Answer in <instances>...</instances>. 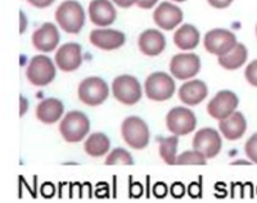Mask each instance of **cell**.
<instances>
[{
	"label": "cell",
	"mask_w": 257,
	"mask_h": 203,
	"mask_svg": "<svg viewBox=\"0 0 257 203\" xmlns=\"http://www.w3.org/2000/svg\"><path fill=\"white\" fill-rule=\"evenodd\" d=\"M109 147H111V142L102 133L91 134L84 144L85 152L91 157L104 156L109 151Z\"/></svg>",
	"instance_id": "24"
},
{
	"label": "cell",
	"mask_w": 257,
	"mask_h": 203,
	"mask_svg": "<svg viewBox=\"0 0 257 203\" xmlns=\"http://www.w3.org/2000/svg\"><path fill=\"white\" fill-rule=\"evenodd\" d=\"M90 43L103 50L118 49L125 44V35L121 31L112 29H96L90 32Z\"/></svg>",
	"instance_id": "14"
},
{
	"label": "cell",
	"mask_w": 257,
	"mask_h": 203,
	"mask_svg": "<svg viewBox=\"0 0 257 203\" xmlns=\"http://www.w3.org/2000/svg\"><path fill=\"white\" fill-rule=\"evenodd\" d=\"M57 24L68 34H79L85 25V11L76 0H66L56 11Z\"/></svg>",
	"instance_id": "1"
},
{
	"label": "cell",
	"mask_w": 257,
	"mask_h": 203,
	"mask_svg": "<svg viewBox=\"0 0 257 203\" xmlns=\"http://www.w3.org/2000/svg\"><path fill=\"white\" fill-rule=\"evenodd\" d=\"M174 2H178V3H183V2H187V0H174Z\"/></svg>",
	"instance_id": "41"
},
{
	"label": "cell",
	"mask_w": 257,
	"mask_h": 203,
	"mask_svg": "<svg viewBox=\"0 0 257 203\" xmlns=\"http://www.w3.org/2000/svg\"><path fill=\"white\" fill-rule=\"evenodd\" d=\"M63 103L59 99L48 98L40 102L36 108V117L44 124H54L63 115Z\"/></svg>",
	"instance_id": "21"
},
{
	"label": "cell",
	"mask_w": 257,
	"mask_h": 203,
	"mask_svg": "<svg viewBox=\"0 0 257 203\" xmlns=\"http://www.w3.org/2000/svg\"><path fill=\"white\" fill-rule=\"evenodd\" d=\"M256 35H257V26H256Z\"/></svg>",
	"instance_id": "42"
},
{
	"label": "cell",
	"mask_w": 257,
	"mask_h": 203,
	"mask_svg": "<svg viewBox=\"0 0 257 203\" xmlns=\"http://www.w3.org/2000/svg\"><path fill=\"white\" fill-rule=\"evenodd\" d=\"M112 91L117 100L125 106H134L142 98V86L134 76L122 75L114 78Z\"/></svg>",
	"instance_id": "6"
},
{
	"label": "cell",
	"mask_w": 257,
	"mask_h": 203,
	"mask_svg": "<svg viewBox=\"0 0 257 203\" xmlns=\"http://www.w3.org/2000/svg\"><path fill=\"white\" fill-rule=\"evenodd\" d=\"M203 44L208 53L215 55H222L230 52L235 47L237 38L233 32L228 31V30L215 29L206 34Z\"/></svg>",
	"instance_id": "9"
},
{
	"label": "cell",
	"mask_w": 257,
	"mask_h": 203,
	"mask_svg": "<svg viewBox=\"0 0 257 203\" xmlns=\"http://www.w3.org/2000/svg\"><path fill=\"white\" fill-rule=\"evenodd\" d=\"M248 53L243 44H235V47L226 54L219 55V63L226 70H237L245 63Z\"/></svg>",
	"instance_id": "23"
},
{
	"label": "cell",
	"mask_w": 257,
	"mask_h": 203,
	"mask_svg": "<svg viewBox=\"0 0 257 203\" xmlns=\"http://www.w3.org/2000/svg\"><path fill=\"white\" fill-rule=\"evenodd\" d=\"M153 20L158 27L170 31V30H174L181 24L183 11L175 4L164 2L156 8L155 13H153Z\"/></svg>",
	"instance_id": "13"
},
{
	"label": "cell",
	"mask_w": 257,
	"mask_h": 203,
	"mask_svg": "<svg viewBox=\"0 0 257 203\" xmlns=\"http://www.w3.org/2000/svg\"><path fill=\"white\" fill-rule=\"evenodd\" d=\"M244 76L245 78H247V81H248L252 86L257 87V61L251 62V63L247 66Z\"/></svg>",
	"instance_id": "29"
},
{
	"label": "cell",
	"mask_w": 257,
	"mask_h": 203,
	"mask_svg": "<svg viewBox=\"0 0 257 203\" xmlns=\"http://www.w3.org/2000/svg\"><path fill=\"white\" fill-rule=\"evenodd\" d=\"M240 163H242V165H248V162H245V161H235L233 165H240Z\"/></svg>",
	"instance_id": "40"
},
{
	"label": "cell",
	"mask_w": 257,
	"mask_h": 203,
	"mask_svg": "<svg viewBox=\"0 0 257 203\" xmlns=\"http://www.w3.org/2000/svg\"><path fill=\"white\" fill-rule=\"evenodd\" d=\"M138 45L143 54L155 57L164 52L166 47V39L158 30H147L139 36Z\"/></svg>",
	"instance_id": "18"
},
{
	"label": "cell",
	"mask_w": 257,
	"mask_h": 203,
	"mask_svg": "<svg viewBox=\"0 0 257 203\" xmlns=\"http://www.w3.org/2000/svg\"><path fill=\"white\" fill-rule=\"evenodd\" d=\"M188 193L192 198H201L202 197V188L199 183H192L188 188Z\"/></svg>",
	"instance_id": "32"
},
{
	"label": "cell",
	"mask_w": 257,
	"mask_h": 203,
	"mask_svg": "<svg viewBox=\"0 0 257 203\" xmlns=\"http://www.w3.org/2000/svg\"><path fill=\"white\" fill-rule=\"evenodd\" d=\"M153 191H155V195L157 198H164L166 197L167 193H169V189H167L166 184L164 183H157L153 188Z\"/></svg>",
	"instance_id": "31"
},
{
	"label": "cell",
	"mask_w": 257,
	"mask_h": 203,
	"mask_svg": "<svg viewBox=\"0 0 257 203\" xmlns=\"http://www.w3.org/2000/svg\"><path fill=\"white\" fill-rule=\"evenodd\" d=\"M219 129L228 140H237L243 137L247 129V122L240 112H233L226 119L220 120Z\"/></svg>",
	"instance_id": "20"
},
{
	"label": "cell",
	"mask_w": 257,
	"mask_h": 203,
	"mask_svg": "<svg viewBox=\"0 0 257 203\" xmlns=\"http://www.w3.org/2000/svg\"><path fill=\"white\" fill-rule=\"evenodd\" d=\"M134 163L132 154L122 148H116L105 158V165H130Z\"/></svg>",
	"instance_id": "26"
},
{
	"label": "cell",
	"mask_w": 257,
	"mask_h": 203,
	"mask_svg": "<svg viewBox=\"0 0 257 203\" xmlns=\"http://www.w3.org/2000/svg\"><path fill=\"white\" fill-rule=\"evenodd\" d=\"M27 2L36 8H47L54 3V0H27Z\"/></svg>",
	"instance_id": "34"
},
{
	"label": "cell",
	"mask_w": 257,
	"mask_h": 203,
	"mask_svg": "<svg viewBox=\"0 0 257 203\" xmlns=\"http://www.w3.org/2000/svg\"><path fill=\"white\" fill-rule=\"evenodd\" d=\"M166 125L174 135H187L196 129L197 119L188 108L175 107L167 114Z\"/></svg>",
	"instance_id": "8"
},
{
	"label": "cell",
	"mask_w": 257,
	"mask_h": 203,
	"mask_svg": "<svg viewBox=\"0 0 257 203\" xmlns=\"http://www.w3.org/2000/svg\"><path fill=\"white\" fill-rule=\"evenodd\" d=\"M89 130H90V121L79 111L68 112L59 125L62 137L68 143L81 142L88 135Z\"/></svg>",
	"instance_id": "2"
},
{
	"label": "cell",
	"mask_w": 257,
	"mask_h": 203,
	"mask_svg": "<svg viewBox=\"0 0 257 203\" xmlns=\"http://www.w3.org/2000/svg\"><path fill=\"white\" fill-rule=\"evenodd\" d=\"M27 80L35 86H45L56 77V66L47 55H36L26 70Z\"/></svg>",
	"instance_id": "4"
},
{
	"label": "cell",
	"mask_w": 257,
	"mask_h": 203,
	"mask_svg": "<svg viewBox=\"0 0 257 203\" xmlns=\"http://www.w3.org/2000/svg\"><path fill=\"white\" fill-rule=\"evenodd\" d=\"M208 94L206 84L201 80H192L181 85L179 90V99L187 106H197L205 100Z\"/></svg>",
	"instance_id": "19"
},
{
	"label": "cell",
	"mask_w": 257,
	"mask_h": 203,
	"mask_svg": "<svg viewBox=\"0 0 257 203\" xmlns=\"http://www.w3.org/2000/svg\"><path fill=\"white\" fill-rule=\"evenodd\" d=\"M222 147L221 138L216 130L211 128L201 129L193 139V148L201 152L206 158H213L220 153Z\"/></svg>",
	"instance_id": "10"
},
{
	"label": "cell",
	"mask_w": 257,
	"mask_h": 203,
	"mask_svg": "<svg viewBox=\"0 0 257 203\" xmlns=\"http://www.w3.org/2000/svg\"><path fill=\"white\" fill-rule=\"evenodd\" d=\"M82 55L81 47L76 43L64 44L57 50L56 63L62 71L71 72V71L77 70L81 66Z\"/></svg>",
	"instance_id": "15"
},
{
	"label": "cell",
	"mask_w": 257,
	"mask_h": 203,
	"mask_svg": "<svg viewBox=\"0 0 257 203\" xmlns=\"http://www.w3.org/2000/svg\"><path fill=\"white\" fill-rule=\"evenodd\" d=\"M27 21L25 20V15L24 12H21V32H24L25 29H26Z\"/></svg>",
	"instance_id": "38"
},
{
	"label": "cell",
	"mask_w": 257,
	"mask_h": 203,
	"mask_svg": "<svg viewBox=\"0 0 257 203\" xmlns=\"http://www.w3.org/2000/svg\"><path fill=\"white\" fill-rule=\"evenodd\" d=\"M176 165H206V157L198 151H187L178 156Z\"/></svg>",
	"instance_id": "27"
},
{
	"label": "cell",
	"mask_w": 257,
	"mask_h": 203,
	"mask_svg": "<svg viewBox=\"0 0 257 203\" xmlns=\"http://www.w3.org/2000/svg\"><path fill=\"white\" fill-rule=\"evenodd\" d=\"M201 70V59L197 54H176L170 62V71L179 80H188Z\"/></svg>",
	"instance_id": "12"
},
{
	"label": "cell",
	"mask_w": 257,
	"mask_h": 203,
	"mask_svg": "<svg viewBox=\"0 0 257 203\" xmlns=\"http://www.w3.org/2000/svg\"><path fill=\"white\" fill-rule=\"evenodd\" d=\"M121 134L126 144L134 149L146 148L149 143V129L139 117H127L122 122Z\"/></svg>",
	"instance_id": "3"
},
{
	"label": "cell",
	"mask_w": 257,
	"mask_h": 203,
	"mask_svg": "<svg viewBox=\"0 0 257 203\" xmlns=\"http://www.w3.org/2000/svg\"><path fill=\"white\" fill-rule=\"evenodd\" d=\"M245 154L248 157L252 162L257 163V134L252 135L247 143H245Z\"/></svg>",
	"instance_id": "28"
},
{
	"label": "cell",
	"mask_w": 257,
	"mask_h": 203,
	"mask_svg": "<svg viewBox=\"0 0 257 203\" xmlns=\"http://www.w3.org/2000/svg\"><path fill=\"white\" fill-rule=\"evenodd\" d=\"M116 9L109 0H91L89 4V18L96 26H109L116 21Z\"/></svg>",
	"instance_id": "16"
},
{
	"label": "cell",
	"mask_w": 257,
	"mask_h": 203,
	"mask_svg": "<svg viewBox=\"0 0 257 203\" xmlns=\"http://www.w3.org/2000/svg\"><path fill=\"white\" fill-rule=\"evenodd\" d=\"M41 193H43V195H44L45 198H50L54 195V193H56V189H54V185L50 183L48 184H44L43 185V188H41Z\"/></svg>",
	"instance_id": "35"
},
{
	"label": "cell",
	"mask_w": 257,
	"mask_h": 203,
	"mask_svg": "<svg viewBox=\"0 0 257 203\" xmlns=\"http://www.w3.org/2000/svg\"><path fill=\"white\" fill-rule=\"evenodd\" d=\"M238 96L229 90L220 91L211 99L207 105V112L211 117L216 120H224L233 114L238 107Z\"/></svg>",
	"instance_id": "11"
},
{
	"label": "cell",
	"mask_w": 257,
	"mask_h": 203,
	"mask_svg": "<svg viewBox=\"0 0 257 203\" xmlns=\"http://www.w3.org/2000/svg\"><path fill=\"white\" fill-rule=\"evenodd\" d=\"M158 143H160V156L164 158L165 162L167 165H176V161H178L176 151H178L179 143L178 135L170 138H160Z\"/></svg>",
	"instance_id": "25"
},
{
	"label": "cell",
	"mask_w": 257,
	"mask_h": 203,
	"mask_svg": "<svg viewBox=\"0 0 257 203\" xmlns=\"http://www.w3.org/2000/svg\"><path fill=\"white\" fill-rule=\"evenodd\" d=\"M170 191H171V195H173L174 198H181L184 195L185 188L181 183H174L171 189H170Z\"/></svg>",
	"instance_id": "30"
},
{
	"label": "cell",
	"mask_w": 257,
	"mask_h": 203,
	"mask_svg": "<svg viewBox=\"0 0 257 203\" xmlns=\"http://www.w3.org/2000/svg\"><path fill=\"white\" fill-rule=\"evenodd\" d=\"M59 43V32L56 25L47 22L32 35V44L40 52H53Z\"/></svg>",
	"instance_id": "17"
},
{
	"label": "cell",
	"mask_w": 257,
	"mask_h": 203,
	"mask_svg": "<svg viewBox=\"0 0 257 203\" xmlns=\"http://www.w3.org/2000/svg\"><path fill=\"white\" fill-rule=\"evenodd\" d=\"M157 3H158V0H138L137 6L142 9H149V8H153Z\"/></svg>",
	"instance_id": "36"
},
{
	"label": "cell",
	"mask_w": 257,
	"mask_h": 203,
	"mask_svg": "<svg viewBox=\"0 0 257 203\" xmlns=\"http://www.w3.org/2000/svg\"><path fill=\"white\" fill-rule=\"evenodd\" d=\"M109 90L107 82L100 77H88L79 86V98L82 103L90 107L102 105L108 98Z\"/></svg>",
	"instance_id": "5"
},
{
	"label": "cell",
	"mask_w": 257,
	"mask_h": 203,
	"mask_svg": "<svg viewBox=\"0 0 257 203\" xmlns=\"http://www.w3.org/2000/svg\"><path fill=\"white\" fill-rule=\"evenodd\" d=\"M21 103H22V111H21V116H22V115H24L25 112L27 111V102L25 100V98H22V96H21Z\"/></svg>",
	"instance_id": "39"
},
{
	"label": "cell",
	"mask_w": 257,
	"mask_h": 203,
	"mask_svg": "<svg viewBox=\"0 0 257 203\" xmlns=\"http://www.w3.org/2000/svg\"><path fill=\"white\" fill-rule=\"evenodd\" d=\"M207 2L211 7L217 9L228 8V7L233 3V0H207Z\"/></svg>",
	"instance_id": "33"
},
{
	"label": "cell",
	"mask_w": 257,
	"mask_h": 203,
	"mask_svg": "<svg viewBox=\"0 0 257 203\" xmlns=\"http://www.w3.org/2000/svg\"><path fill=\"white\" fill-rule=\"evenodd\" d=\"M174 43L183 50L194 49L199 44V31L193 25H183L175 32Z\"/></svg>",
	"instance_id": "22"
},
{
	"label": "cell",
	"mask_w": 257,
	"mask_h": 203,
	"mask_svg": "<svg viewBox=\"0 0 257 203\" xmlns=\"http://www.w3.org/2000/svg\"><path fill=\"white\" fill-rule=\"evenodd\" d=\"M112 2L121 8H130L138 3V0H112Z\"/></svg>",
	"instance_id": "37"
},
{
	"label": "cell",
	"mask_w": 257,
	"mask_h": 203,
	"mask_svg": "<svg viewBox=\"0 0 257 203\" xmlns=\"http://www.w3.org/2000/svg\"><path fill=\"white\" fill-rule=\"evenodd\" d=\"M146 94L149 99L164 102L175 93V82L165 72H155L146 80Z\"/></svg>",
	"instance_id": "7"
}]
</instances>
